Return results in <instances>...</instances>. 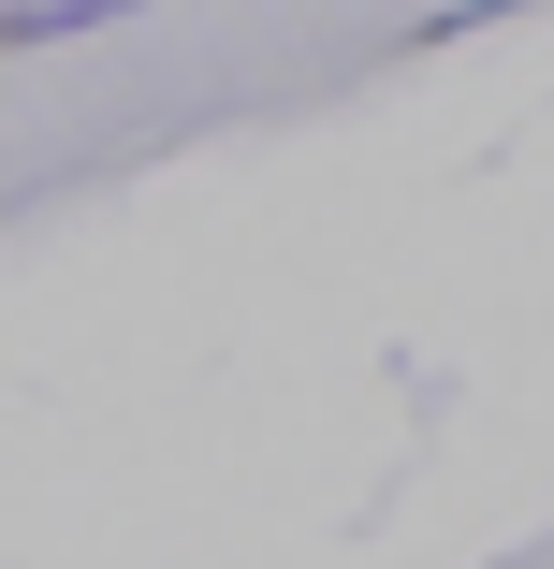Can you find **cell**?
<instances>
[{
    "instance_id": "cell-1",
    "label": "cell",
    "mask_w": 554,
    "mask_h": 569,
    "mask_svg": "<svg viewBox=\"0 0 554 569\" xmlns=\"http://www.w3.org/2000/svg\"><path fill=\"white\" fill-rule=\"evenodd\" d=\"M118 16H147V0H0V59L73 44V30H118Z\"/></svg>"
}]
</instances>
